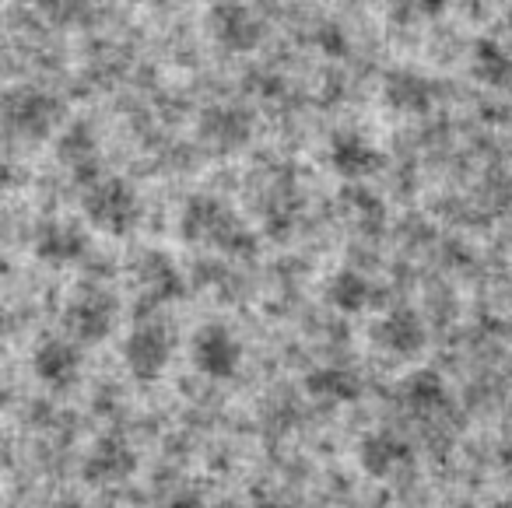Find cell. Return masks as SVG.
I'll return each mask as SVG.
<instances>
[{"label":"cell","instance_id":"11","mask_svg":"<svg viewBox=\"0 0 512 508\" xmlns=\"http://www.w3.org/2000/svg\"><path fill=\"white\" fill-rule=\"evenodd\" d=\"M137 473V452L130 449L123 438L109 435L99 438L92 445V452L81 463V480L92 487H109V484H123Z\"/></svg>","mask_w":512,"mask_h":508},{"label":"cell","instance_id":"17","mask_svg":"<svg viewBox=\"0 0 512 508\" xmlns=\"http://www.w3.org/2000/svg\"><path fill=\"white\" fill-rule=\"evenodd\" d=\"M88 253V235L71 221H50L39 228L36 235V256L53 267H67V263L81 260Z\"/></svg>","mask_w":512,"mask_h":508},{"label":"cell","instance_id":"22","mask_svg":"<svg viewBox=\"0 0 512 508\" xmlns=\"http://www.w3.org/2000/svg\"><path fill=\"white\" fill-rule=\"evenodd\" d=\"M316 46H320V50L327 53V57H334V60L348 57V50H351L348 32H344L337 22H323L320 29H316Z\"/></svg>","mask_w":512,"mask_h":508},{"label":"cell","instance_id":"6","mask_svg":"<svg viewBox=\"0 0 512 508\" xmlns=\"http://www.w3.org/2000/svg\"><path fill=\"white\" fill-rule=\"evenodd\" d=\"M190 354H193V365H197L200 375L214 382H225L239 372L242 365V344L228 326L221 323H207L193 333V344H190Z\"/></svg>","mask_w":512,"mask_h":508},{"label":"cell","instance_id":"18","mask_svg":"<svg viewBox=\"0 0 512 508\" xmlns=\"http://www.w3.org/2000/svg\"><path fill=\"white\" fill-rule=\"evenodd\" d=\"M306 393L320 403H355L362 396L365 382L355 368L348 365H320L306 375Z\"/></svg>","mask_w":512,"mask_h":508},{"label":"cell","instance_id":"20","mask_svg":"<svg viewBox=\"0 0 512 508\" xmlns=\"http://www.w3.org/2000/svg\"><path fill=\"white\" fill-rule=\"evenodd\" d=\"M400 400H404V407L411 410V414H421V417L439 414L449 403L446 379H442L439 372H432V368H418V372L407 375L404 386H400Z\"/></svg>","mask_w":512,"mask_h":508},{"label":"cell","instance_id":"9","mask_svg":"<svg viewBox=\"0 0 512 508\" xmlns=\"http://www.w3.org/2000/svg\"><path fill=\"white\" fill-rule=\"evenodd\" d=\"M137 284H141V319L155 316V309L172 305L186 295V281L176 270V263L162 253H148L137 267Z\"/></svg>","mask_w":512,"mask_h":508},{"label":"cell","instance_id":"5","mask_svg":"<svg viewBox=\"0 0 512 508\" xmlns=\"http://www.w3.org/2000/svg\"><path fill=\"white\" fill-rule=\"evenodd\" d=\"M116 298L102 288H85L67 302L64 330L74 344H102L116 326Z\"/></svg>","mask_w":512,"mask_h":508},{"label":"cell","instance_id":"13","mask_svg":"<svg viewBox=\"0 0 512 508\" xmlns=\"http://www.w3.org/2000/svg\"><path fill=\"white\" fill-rule=\"evenodd\" d=\"M411 456H414L411 442L390 428H372L369 435H362V442H358V466L376 480L393 477L397 470H404V466L411 463Z\"/></svg>","mask_w":512,"mask_h":508},{"label":"cell","instance_id":"7","mask_svg":"<svg viewBox=\"0 0 512 508\" xmlns=\"http://www.w3.org/2000/svg\"><path fill=\"white\" fill-rule=\"evenodd\" d=\"M207 25H211V36L221 50L228 53H253L256 46L264 43V18L256 15L246 4H214L211 15H207Z\"/></svg>","mask_w":512,"mask_h":508},{"label":"cell","instance_id":"10","mask_svg":"<svg viewBox=\"0 0 512 508\" xmlns=\"http://www.w3.org/2000/svg\"><path fill=\"white\" fill-rule=\"evenodd\" d=\"M81 347L64 337H43L32 351V372L46 389H71L81 375Z\"/></svg>","mask_w":512,"mask_h":508},{"label":"cell","instance_id":"3","mask_svg":"<svg viewBox=\"0 0 512 508\" xmlns=\"http://www.w3.org/2000/svg\"><path fill=\"white\" fill-rule=\"evenodd\" d=\"M85 218L92 228L113 235V239H127L130 232H137L144 211L137 190L120 176H102L99 183H92L81 197Z\"/></svg>","mask_w":512,"mask_h":508},{"label":"cell","instance_id":"24","mask_svg":"<svg viewBox=\"0 0 512 508\" xmlns=\"http://www.w3.org/2000/svg\"><path fill=\"white\" fill-rule=\"evenodd\" d=\"M18 183V176H15V169H11L8 162H0V193H8L11 186Z\"/></svg>","mask_w":512,"mask_h":508},{"label":"cell","instance_id":"12","mask_svg":"<svg viewBox=\"0 0 512 508\" xmlns=\"http://www.w3.org/2000/svg\"><path fill=\"white\" fill-rule=\"evenodd\" d=\"M330 169L348 183H358L383 169V151L358 130H337L330 137Z\"/></svg>","mask_w":512,"mask_h":508},{"label":"cell","instance_id":"23","mask_svg":"<svg viewBox=\"0 0 512 508\" xmlns=\"http://www.w3.org/2000/svg\"><path fill=\"white\" fill-rule=\"evenodd\" d=\"M158 508H204V494L193 491V487H179V491L165 494Z\"/></svg>","mask_w":512,"mask_h":508},{"label":"cell","instance_id":"14","mask_svg":"<svg viewBox=\"0 0 512 508\" xmlns=\"http://www.w3.org/2000/svg\"><path fill=\"white\" fill-rule=\"evenodd\" d=\"M197 137L214 151H239L249 144L253 137V120H249L246 109H235V106H211L200 113L197 123Z\"/></svg>","mask_w":512,"mask_h":508},{"label":"cell","instance_id":"19","mask_svg":"<svg viewBox=\"0 0 512 508\" xmlns=\"http://www.w3.org/2000/svg\"><path fill=\"white\" fill-rule=\"evenodd\" d=\"M470 74L481 81L484 88H512V50H505L498 39H477L470 50Z\"/></svg>","mask_w":512,"mask_h":508},{"label":"cell","instance_id":"16","mask_svg":"<svg viewBox=\"0 0 512 508\" xmlns=\"http://www.w3.org/2000/svg\"><path fill=\"white\" fill-rule=\"evenodd\" d=\"M57 158L64 169L74 172V179L85 186L102 179V158H99V141L95 130L88 123H71L57 141Z\"/></svg>","mask_w":512,"mask_h":508},{"label":"cell","instance_id":"21","mask_svg":"<svg viewBox=\"0 0 512 508\" xmlns=\"http://www.w3.org/2000/svg\"><path fill=\"white\" fill-rule=\"evenodd\" d=\"M372 298H376L372 281L351 267L337 270L327 284V302L334 305L337 312H344V316H358V312H365L372 305Z\"/></svg>","mask_w":512,"mask_h":508},{"label":"cell","instance_id":"8","mask_svg":"<svg viewBox=\"0 0 512 508\" xmlns=\"http://www.w3.org/2000/svg\"><path fill=\"white\" fill-rule=\"evenodd\" d=\"M372 344L393 358H418L428 344V326L414 309H393L372 323Z\"/></svg>","mask_w":512,"mask_h":508},{"label":"cell","instance_id":"15","mask_svg":"<svg viewBox=\"0 0 512 508\" xmlns=\"http://www.w3.org/2000/svg\"><path fill=\"white\" fill-rule=\"evenodd\" d=\"M383 102L393 113L404 116H425L435 106V85L425 74L411 71V67H393L383 78Z\"/></svg>","mask_w":512,"mask_h":508},{"label":"cell","instance_id":"25","mask_svg":"<svg viewBox=\"0 0 512 508\" xmlns=\"http://www.w3.org/2000/svg\"><path fill=\"white\" fill-rule=\"evenodd\" d=\"M43 508H85L78 498H57V501H50V505H43Z\"/></svg>","mask_w":512,"mask_h":508},{"label":"cell","instance_id":"26","mask_svg":"<svg viewBox=\"0 0 512 508\" xmlns=\"http://www.w3.org/2000/svg\"><path fill=\"white\" fill-rule=\"evenodd\" d=\"M505 36H509V50H512V11L505 15Z\"/></svg>","mask_w":512,"mask_h":508},{"label":"cell","instance_id":"2","mask_svg":"<svg viewBox=\"0 0 512 508\" xmlns=\"http://www.w3.org/2000/svg\"><path fill=\"white\" fill-rule=\"evenodd\" d=\"M64 120V102L32 85H15L0 95V130L15 141H46Z\"/></svg>","mask_w":512,"mask_h":508},{"label":"cell","instance_id":"1","mask_svg":"<svg viewBox=\"0 0 512 508\" xmlns=\"http://www.w3.org/2000/svg\"><path fill=\"white\" fill-rule=\"evenodd\" d=\"M179 232L190 246L218 249L225 256H249L256 249V239L249 225L211 193H197L183 204L179 214Z\"/></svg>","mask_w":512,"mask_h":508},{"label":"cell","instance_id":"4","mask_svg":"<svg viewBox=\"0 0 512 508\" xmlns=\"http://www.w3.org/2000/svg\"><path fill=\"white\" fill-rule=\"evenodd\" d=\"M172 351H176V333L165 319L144 316L141 323L130 330L127 344H123V361L127 372L137 382H155L162 379V372L169 368Z\"/></svg>","mask_w":512,"mask_h":508},{"label":"cell","instance_id":"27","mask_svg":"<svg viewBox=\"0 0 512 508\" xmlns=\"http://www.w3.org/2000/svg\"><path fill=\"white\" fill-rule=\"evenodd\" d=\"M256 508H292V505H285V501H271V505H264V501H260Z\"/></svg>","mask_w":512,"mask_h":508}]
</instances>
